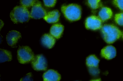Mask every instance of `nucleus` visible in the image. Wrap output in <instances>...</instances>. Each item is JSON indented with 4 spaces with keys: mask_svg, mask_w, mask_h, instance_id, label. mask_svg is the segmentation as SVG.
<instances>
[{
    "mask_svg": "<svg viewBox=\"0 0 123 81\" xmlns=\"http://www.w3.org/2000/svg\"><path fill=\"white\" fill-rule=\"evenodd\" d=\"M21 37V34L19 32L14 30L11 31L6 35L7 42L9 46H13L16 44Z\"/></svg>",
    "mask_w": 123,
    "mask_h": 81,
    "instance_id": "8",
    "label": "nucleus"
},
{
    "mask_svg": "<svg viewBox=\"0 0 123 81\" xmlns=\"http://www.w3.org/2000/svg\"><path fill=\"white\" fill-rule=\"evenodd\" d=\"M34 56L33 52L28 46L20 47L17 51V58L18 62L21 64L31 61Z\"/></svg>",
    "mask_w": 123,
    "mask_h": 81,
    "instance_id": "4",
    "label": "nucleus"
},
{
    "mask_svg": "<svg viewBox=\"0 0 123 81\" xmlns=\"http://www.w3.org/2000/svg\"><path fill=\"white\" fill-rule=\"evenodd\" d=\"M122 35H123V33H122Z\"/></svg>",
    "mask_w": 123,
    "mask_h": 81,
    "instance_id": "24",
    "label": "nucleus"
},
{
    "mask_svg": "<svg viewBox=\"0 0 123 81\" xmlns=\"http://www.w3.org/2000/svg\"><path fill=\"white\" fill-rule=\"evenodd\" d=\"M31 62L32 68L35 70H45L47 69V61L45 58L42 54L34 56Z\"/></svg>",
    "mask_w": 123,
    "mask_h": 81,
    "instance_id": "5",
    "label": "nucleus"
},
{
    "mask_svg": "<svg viewBox=\"0 0 123 81\" xmlns=\"http://www.w3.org/2000/svg\"><path fill=\"white\" fill-rule=\"evenodd\" d=\"M102 21L98 17L92 15L87 18L85 22L86 28L93 30L101 28Z\"/></svg>",
    "mask_w": 123,
    "mask_h": 81,
    "instance_id": "7",
    "label": "nucleus"
},
{
    "mask_svg": "<svg viewBox=\"0 0 123 81\" xmlns=\"http://www.w3.org/2000/svg\"><path fill=\"white\" fill-rule=\"evenodd\" d=\"M102 56L108 59L114 58L116 54V50L115 48L111 45L108 46L103 48L101 50Z\"/></svg>",
    "mask_w": 123,
    "mask_h": 81,
    "instance_id": "10",
    "label": "nucleus"
},
{
    "mask_svg": "<svg viewBox=\"0 0 123 81\" xmlns=\"http://www.w3.org/2000/svg\"><path fill=\"white\" fill-rule=\"evenodd\" d=\"M60 15V13L58 11L55 10L47 13L43 18L49 23H54L58 21Z\"/></svg>",
    "mask_w": 123,
    "mask_h": 81,
    "instance_id": "12",
    "label": "nucleus"
},
{
    "mask_svg": "<svg viewBox=\"0 0 123 81\" xmlns=\"http://www.w3.org/2000/svg\"><path fill=\"white\" fill-rule=\"evenodd\" d=\"M10 16L14 23L27 22L31 18L28 9L22 5L15 7L11 12Z\"/></svg>",
    "mask_w": 123,
    "mask_h": 81,
    "instance_id": "2",
    "label": "nucleus"
},
{
    "mask_svg": "<svg viewBox=\"0 0 123 81\" xmlns=\"http://www.w3.org/2000/svg\"><path fill=\"white\" fill-rule=\"evenodd\" d=\"M99 60L94 55L88 56L86 59V64L88 67H98Z\"/></svg>",
    "mask_w": 123,
    "mask_h": 81,
    "instance_id": "16",
    "label": "nucleus"
},
{
    "mask_svg": "<svg viewBox=\"0 0 123 81\" xmlns=\"http://www.w3.org/2000/svg\"><path fill=\"white\" fill-rule=\"evenodd\" d=\"M38 0H20L22 6L27 8L32 6Z\"/></svg>",
    "mask_w": 123,
    "mask_h": 81,
    "instance_id": "18",
    "label": "nucleus"
},
{
    "mask_svg": "<svg viewBox=\"0 0 123 81\" xmlns=\"http://www.w3.org/2000/svg\"><path fill=\"white\" fill-rule=\"evenodd\" d=\"M64 27L63 25L56 24L53 25L50 28L51 34L56 38H60L63 31Z\"/></svg>",
    "mask_w": 123,
    "mask_h": 81,
    "instance_id": "13",
    "label": "nucleus"
},
{
    "mask_svg": "<svg viewBox=\"0 0 123 81\" xmlns=\"http://www.w3.org/2000/svg\"><path fill=\"white\" fill-rule=\"evenodd\" d=\"M90 73L93 76H96L99 73V70L98 67H88Z\"/></svg>",
    "mask_w": 123,
    "mask_h": 81,
    "instance_id": "20",
    "label": "nucleus"
},
{
    "mask_svg": "<svg viewBox=\"0 0 123 81\" xmlns=\"http://www.w3.org/2000/svg\"><path fill=\"white\" fill-rule=\"evenodd\" d=\"M112 12L111 9L106 7L102 8L98 13V17L102 22L106 21L111 18Z\"/></svg>",
    "mask_w": 123,
    "mask_h": 81,
    "instance_id": "14",
    "label": "nucleus"
},
{
    "mask_svg": "<svg viewBox=\"0 0 123 81\" xmlns=\"http://www.w3.org/2000/svg\"><path fill=\"white\" fill-rule=\"evenodd\" d=\"M101 30L104 40L109 44L113 43L122 34L117 27L111 24L104 25L101 28Z\"/></svg>",
    "mask_w": 123,
    "mask_h": 81,
    "instance_id": "1",
    "label": "nucleus"
},
{
    "mask_svg": "<svg viewBox=\"0 0 123 81\" xmlns=\"http://www.w3.org/2000/svg\"><path fill=\"white\" fill-rule=\"evenodd\" d=\"M47 13L40 2L37 0L32 6L30 17L33 19H39L43 18Z\"/></svg>",
    "mask_w": 123,
    "mask_h": 81,
    "instance_id": "6",
    "label": "nucleus"
},
{
    "mask_svg": "<svg viewBox=\"0 0 123 81\" xmlns=\"http://www.w3.org/2000/svg\"><path fill=\"white\" fill-rule=\"evenodd\" d=\"M113 3L120 10L123 11V0H113Z\"/></svg>",
    "mask_w": 123,
    "mask_h": 81,
    "instance_id": "22",
    "label": "nucleus"
},
{
    "mask_svg": "<svg viewBox=\"0 0 123 81\" xmlns=\"http://www.w3.org/2000/svg\"><path fill=\"white\" fill-rule=\"evenodd\" d=\"M89 6L92 9H96L101 5L100 0H87Z\"/></svg>",
    "mask_w": 123,
    "mask_h": 81,
    "instance_id": "17",
    "label": "nucleus"
},
{
    "mask_svg": "<svg viewBox=\"0 0 123 81\" xmlns=\"http://www.w3.org/2000/svg\"><path fill=\"white\" fill-rule=\"evenodd\" d=\"M45 6L48 7H54L56 3V0H43Z\"/></svg>",
    "mask_w": 123,
    "mask_h": 81,
    "instance_id": "21",
    "label": "nucleus"
},
{
    "mask_svg": "<svg viewBox=\"0 0 123 81\" xmlns=\"http://www.w3.org/2000/svg\"><path fill=\"white\" fill-rule=\"evenodd\" d=\"M41 42L42 45L48 49L52 48L55 42V39L51 34H45L42 36Z\"/></svg>",
    "mask_w": 123,
    "mask_h": 81,
    "instance_id": "11",
    "label": "nucleus"
},
{
    "mask_svg": "<svg viewBox=\"0 0 123 81\" xmlns=\"http://www.w3.org/2000/svg\"><path fill=\"white\" fill-rule=\"evenodd\" d=\"M12 59V55L10 51L6 50L0 49V63L6 61H10Z\"/></svg>",
    "mask_w": 123,
    "mask_h": 81,
    "instance_id": "15",
    "label": "nucleus"
},
{
    "mask_svg": "<svg viewBox=\"0 0 123 81\" xmlns=\"http://www.w3.org/2000/svg\"><path fill=\"white\" fill-rule=\"evenodd\" d=\"M61 11L65 17L70 21H77L81 18V8L77 4L63 5L61 7Z\"/></svg>",
    "mask_w": 123,
    "mask_h": 81,
    "instance_id": "3",
    "label": "nucleus"
},
{
    "mask_svg": "<svg viewBox=\"0 0 123 81\" xmlns=\"http://www.w3.org/2000/svg\"><path fill=\"white\" fill-rule=\"evenodd\" d=\"M116 22L118 25L123 26V13L116 14L115 16Z\"/></svg>",
    "mask_w": 123,
    "mask_h": 81,
    "instance_id": "19",
    "label": "nucleus"
},
{
    "mask_svg": "<svg viewBox=\"0 0 123 81\" xmlns=\"http://www.w3.org/2000/svg\"><path fill=\"white\" fill-rule=\"evenodd\" d=\"M43 81H58L61 79V76L56 71L49 69L43 74Z\"/></svg>",
    "mask_w": 123,
    "mask_h": 81,
    "instance_id": "9",
    "label": "nucleus"
},
{
    "mask_svg": "<svg viewBox=\"0 0 123 81\" xmlns=\"http://www.w3.org/2000/svg\"><path fill=\"white\" fill-rule=\"evenodd\" d=\"M32 75L31 73H28L21 78L20 81H32L33 80L32 78Z\"/></svg>",
    "mask_w": 123,
    "mask_h": 81,
    "instance_id": "23",
    "label": "nucleus"
}]
</instances>
